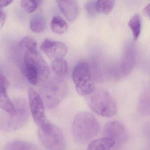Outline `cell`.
<instances>
[{
    "instance_id": "6da1fadb",
    "label": "cell",
    "mask_w": 150,
    "mask_h": 150,
    "mask_svg": "<svg viewBox=\"0 0 150 150\" xmlns=\"http://www.w3.org/2000/svg\"><path fill=\"white\" fill-rule=\"evenodd\" d=\"M21 71L32 85L41 86L49 79L50 69L36 50H26L23 56Z\"/></svg>"
},
{
    "instance_id": "7a4b0ae2",
    "label": "cell",
    "mask_w": 150,
    "mask_h": 150,
    "mask_svg": "<svg viewBox=\"0 0 150 150\" xmlns=\"http://www.w3.org/2000/svg\"><path fill=\"white\" fill-rule=\"evenodd\" d=\"M15 111L9 114L3 110L0 114V129L7 132H13L26 125L29 117V107L23 98H17L13 101Z\"/></svg>"
},
{
    "instance_id": "3957f363",
    "label": "cell",
    "mask_w": 150,
    "mask_h": 150,
    "mask_svg": "<svg viewBox=\"0 0 150 150\" xmlns=\"http://www.w3.org/2000/svg\"><path fill=\"white\" fill-rule=\"evenodd\" d=\"M99 129L98 121L89 112H79L73 122V135L75 140L79 143H86L93 139L98 134Z\"/></svg>"
},
{
    "instance_id": "277c9868",
    "label": "cell",
    "mask_w": 150,
    "mask_h": 150,
    "mask_svg": "<svg viewBox=\"0 0 150 150\" xmlns=\"http://www.w3.org/2000/svg\"><path fill=\"white\" fill-rule=\"evenodd\" d=\"M86 96L88 105L97 115L110 117L116 114V103L108 92L102 90H94Z\"/></svg>"
},
{
    "instance_id": "5b68a950",
    "label": "cell",
    "mask_w": 150,
    "mask_h": 150,
    "mask_svg": "<svg viewBox=\"0 0 150 150\" xmlns=\"http://www.w3.org/2000/svg\"><path fill=\"white\" fill-rule=\"evenodd\" d=\"M40 96L45 106L52 109L57 106L65 98L67 91L66 83L58 79L47 81L41 85Z\"/></svg>"
},
{
    "instance_id": "8992f818",
    "label": "cell",
    "mask_w": 150,
    "mask_h": 150,
    "mask_svg": "<svg viewBox=\"0 0 150 150\" xmlns=\"http://www.w3.org/2000/svg\"><path fill=\"white\" fill-rule=\"evenodd\" d=\"M72 79L77 93L81 96H86L95 90V85L92 77L89 64L85 61L77 64L72 72Z\"/></svg>"
},
{
    "instance_id": "52a82bcc",
    "label": "cell",
    "mask_w": 150,
    "mask_h": 150,
    "mask_svg": "<svg viewBox=\"0 0 150 150\" xmlns=\"http://www.w3.org/2000/svg\"><path fill=\"white\" fill-rule=\"evenodd\" d=\"M38 137L41 144L49 150L65 149V140L62 131L49 122L39 128Z\"/></svg>"
},
{
    "instance_id": "ba28073f",
    "label": "cell",
    "mask_w": 150,
    "mask_h": 150,
    "mask_svg": "<svg viewBox=\"0 0 150 150\" xmlns=\"http://www.w3.org/2000/svg\"><path fill=\"white\" fill-rule=\"evenodd\" d=\"M28 96L30 109L34 121L39 128L43 127L48 122L43 101L40 95L32 88L29 89Z\"/></svg>"
},
{
    "instance_id": "9c48e42d",
    "label": "cell",
    "mask_w": 150,
    "mask_h": 150,
    "mask_svg": "<svg viewBox=\"0 0 150 150\" xmlns=\"http://www.w3.org/2000/svg\"><path fill=\"white\" fill-rule=\"evenodd\" d=\"M104 134L106 137L113 139L115 144L122 145L128 140V132L126 128L118 121H111L108 123L104 128Z\"/></svg>"
},
{
    "instance_id": "30bf717a",
    "label": "cell",
    "mask_w": 150,
    "mask_h": 150,
    "mask_svg": "<svg viewBox=\"0 0 150 150\" xmlns=\"http://www.w3.org/2000/svg\"><path fill=\"white\" fill-rule=\"evenodd\" d=\"M40 49L51 60L64 57L67 52L66 45L61 42L46 39L42 42Z\"/></svg>"
},
{
    "instance_id": "8fae6325",
    "label": "cell",
    "mask_w": 150,
    "mask_h": 150,
    "mask_svg": "<svg viewBox=\"0 0 150 150\" xmlns=\"http://www.w3.org/2000/svg\"><path fill=\"white\" fill-rule=\"evenodd\" d=\"M58 6L68 21L74 22L79 14V8L76 0H57Z\"/></svg>"
},
{
    "instance_id": "7c38bea8",
    "label": "cell",
    "mask_w": 150,
    "mask_h": 150,
    "mask_svg": "<svg viewBox=\"0 0 150 150\" xmlns=\"http://www.w3.org/2000/svg\"><path fill=\"white\" fill-rule=\"evenodd\" d=\"M9 85L6 77L0 75V108L9 114H13L15 111L14 106L7 92Z\"/></svg>"
},
{
    "instance_id": "4fadbf2b",
    "label": "cell",
    "mask_w": 150,
    "mask_h": 150,
    "mask_svg": "<svg viewBox=\"0 0 150 150\" xmlns=\"http://www.w3.org/2000/svg\"><path fill=\"white\" fill-rule=\"evenodd\" d=\"M136 58L135 48L132 45H129L125 51L121 65L125 76H127L132 72L136 63Z\"/></svg>"
},
{
    "instance_id": "5bb4252c",
    "label": "cell",
    "mask_w": 150,
    "mask_h": 150,
    "mask_svg": "<svg viewBox=\"0 0 150 150\" xmlns=\"http://www.w3.org/2000/svg\"><path fill=\"white\" fill-rule=\"evenodd\" d=\"M115 142L108 137L93 140L89 143L88 150H110L114 147Z\"/></svg>"
},
{
    "instance_id": "9a60e30c",
    "label": "cell",
    "mask_w": 150,
    "mask_h": 150,
    "mask_svg": "<svg viewBox=\"0 0 150 150\" xmlns=\"http://www.w3.org/2000/svg\"><path fill=\"white\" fill-rule=\"evenodd\" d=\"M4 149L6 150H38L34 144L21 140H15L6 144Z\"/></svg>"
},
{
    "instance_id": "2e32d148",
    "label": "cell",
    "mask_w": 150,
    "mask_h": 150,
    "mask_svg": "<svg viewBox=\"0 0 150 150\" xmlns=\"http://www.w3.org/2000/svg\"><path fill=\"white\" fill-rule=\"evenodd\" d=\"M50 25L52 32L59 35L64 34L67 31L68 29L67 23L59 16L53 17Z\"/></svg>"
},
{
    "instance_id": "e0dca14e",
    "label": "cell",
    "mask_w": 150,
    "mask_h": 150,
    "mask_svg": "<svg viewBox=\"0 0 150 150\" xmlns=\"http://www.w3.org/2000/svg\"><path fill=\"white\" fill-rule=\"evenodd\" d=\"M46 26L45 18L42 15L34 16L30 21V29L34 33H41L45 30Z\"/></svg>"
},
{
    "instance_id": "ac0fdd59",
    "label": "cell",
    "mask_w": 150,
    "mask_h": 150,
    "mask_svg": "<svg viewBox=\"0 0 150 150\" xmlns=\"http://www.w3.org/2000/svg\"><path fill=\"white\" fill-rule=\"evenodd\" d=\"M133 35V40L136 41L140 35L141 30V22L140 16L135 14L130 19L128 23Z\"/></svg>"
},
{
    "instance_id": "d6986e66",
    "label": "cell",
    "mask_w": 150,
    "mask_h": 150,
    "mask_svg": "<svg viewBox=\"0 0 150 150\" xmlns=\"http://www.w3.org/2000/svg\"><path fill=\"white\" fill-rule=\"evenodd\" d=\"M115 0H97L96 1V10L97 13L108 14L113 10Z\"/></svg>"
},
{
    "instance_id": "ffe728a7",
    "label": "cell",
    "mask_w": 150,
    "mask_h": 150,
    "mask_svg": "<svg viewBox=\"0 0 150 150\" xmlns=\"http://www.w3.org/2000/svg\"><path fill=\"white\" fill-rule=\"evenodd\" d=\"M51 67L52 71L59 76H64L68 70L67 63L63 58L53 60Z\"/></svg>"
},
{
    "instance_id": "44dd1931",
    "label": "cell",
    "mask_w": 150,
    "mask_h": 150,
    "mask_svg": "<svg viewBox=\"0 0 150 150\" xmlns=\"http://www.w3.org/2000/svg\"><path fill=\"white\" fill-rule=\"evenodd\" d=\"M42 0H21V6L26 13H31L36 10Z\"/></svg>"
},
{
    "instance_id": "7402d4cb",
    "label": "cell",
    "mask_w": 150,
    "mask_h": 150,
    "mask_svg": "<svg viewBox=\"0 0 150 150\" xmlns=\"http://www.w3.org/2000/svg\"><path fill=\"white\" fill-rule=\"evenodd\" d=\"M36 40L31 36H26L21 40L19 43V46L23 49L28 50H36Z\"/></svg>"
},
{
    "instance_id": "603a6c76",
    "label": "cell",
    "mask_w": 150,
    "mask_h": 150,
    "mask_svg": "<svg viewBox=\"0 0 150 150\" xmlns=\"http://www.w3.org/2000/svg\"><path fill=\"white\" fill-rule=\"evenodd\" d=\"M150 100L149 96L147 97L146 95L143 96L139 101V111L143 115H149L150 114Z\"/></svg>"
},
{
    "instance_id": "cb8c5ba5",
    "label": "cell",
    "mask_w": 150,
    "mask_h": 150,
    "mask_svg": "<svg viewBox=\"0 0 150 150\" xmlns=\"http://www.w3.org/2000/svg\"><path fill=\"white\" fill-rule=\"evenodd\" d=\"M96 1L95 0H89L85 5V9L88 14L90 16H95L97 13L96 10Z\"/></svg>"
},
{
    "instance_id": "d4e9b609",
    "label": "cell",
    "mask_w": 150,
    "mask_h": 150,
    "mask_svg": "<svg viewBox=\"0 0 150 150\" xmlns=\"http://www.w3.org/2000/svg\"><path fill=\"white\" fill-rule=\"evenodd\" d=\"M6 13L2 8L0 7V29L1 28L4 26L6 21Z\"/></svg>"
},
{
    "instance_id": "484cf974",
    "label": "cell",
    "mask_w": 150,
    "mask_h": 150,
    "mask_svg": "<svg viewBox=\"0 0 150 150\" xmlns=\"http://www.w3.org/2000/svg\"><path fill=\"white\" fill-rule=\"evenodd\" d=\"M13 0H0V7L3 8L10 5Z\"/></svg>"
},
{
    "instance_id": "4316f807",
    "label": "cell",
    "mask_w": 150,
    "mask_h": 150,
    "mask_svg": "<svg viewBox=\"0 0 150 150\" xmlns=\"http://www.w3.org/2000/svg\"><path fill=\"white\" fill-rule=\"evenodd\" d=\"M143 14L146 17H149L150 16V5L148 4L143 10Z\"/></svg>"
}]
</instances>
